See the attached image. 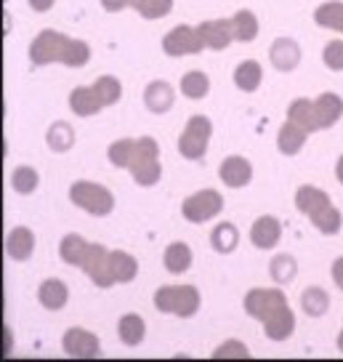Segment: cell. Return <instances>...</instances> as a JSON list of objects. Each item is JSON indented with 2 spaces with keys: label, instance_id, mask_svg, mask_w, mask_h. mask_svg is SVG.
<instances>
[{
  "label": "cell",
  "instance_id": "9c48e42d",
  "mask_svg": "<svg viewBox=\"0 0 343 362\" xmlns=\"http://www.w3.org/2000/svg\"><path fill=\"white\" fill-rule=\"evenodd\" d=\"M109 253H112V250H107L104 245H99V243H91L88 250H85V256H83L80 269L91 277V283L96 285V288H112V285L117 283L112 274V267H109Z\"/></svg>",
  "mask_w": 343,
  "mask_h": 362
},
{
  "label": "cell",
  "instance_id": "ee69618b",
  "mask_svg": "<svg viewBox=\"0 0 343 362\" xmlns=\"http://www.w3.org/2000/svg\"><path fill=\"white\" fill-rule=\"evenodd\" d=\"M54 3H56V0H30V8L37 13H46L54 8Z\"/></svg>",
  "mask_w": 343,
  "mask_h": 362
},
{
  "label": "cell",
  "instance_id": "d590c367",
  "mask_svg": "<svg viewBox=\"0 0 343 362\" xmlns=\"http://www.w3.org/2000/svg\"><path fill=\"white\" fill-rule=\"evenodd\" d=\"M287 120L296 123L298 128H303L306 134H314V115H311V99H296L287 107Z\"/></svg>",
  "mask_w": 343,
  "mask_h": 362
},
{
  "label": "cell",
  "instance_id": "277c9868",
  "mask_svg": "<svg viewBox=\"0 0 343 362\" xmlns=\"http://www.w3.org/2000/svg\"><path fill=\"white\" fill-rule=\"evenodd\" d=\"M69 200H72V205L88 211L91 216H109L114 208V194L107 187H102V184L85 179L75 181L69 187Z\"/></svg>",
  "mask_w": 343,
  "mask_h": 362
},
{
  "label": "cell",
  "instance_id": "836d02e7",
  "mask_svg": "<svg viewBox=\"0 0 343 362\" xmlns=\"http://www.w3.org/2000/svg\"><path fill=\"white\" fill-rule=\"evenodd\" d=\"M301 309L309 317H322L330 309V296L325 293L322 288H306L301 296Z\"/></svg>",
  "mask_w": 343,
  "mask_h": 362
},
{
  "label": "cell",
  "instance_id": "ffe728a7",
  "mask_svg": "<svg viewBox=\"0 0 343 362\" xmlns=\"http://www.w3.org/2000/svg\"><path fill=\"white\" fill-rule=\"evenodd\" d=\"M6 250L13 261H27L35 250V235L30 226H13L6 238Z\"/></svg>",
  "mask_w": 343,
  "mask_h": 362
},
{
  "label": "cell",
  "instance_id": "74e56055",
  "mask_svg": "<svg viewBox=\"0 0 343 362\" xmlns=\"http://www.w3.org/2000/svg\"><path fill=\"white\" fill-rule=\"evenodd\" d=\"M133 149H136V139H117L107 149V158L117 168H128V163L133 158Z\"/></svg>",
  "mask_w": 343,
  "mask_h": 362
},
{
  "label": "cell",
  "instance_id": "d6a6232c",
  "mask_svg": "<svg viewBox=\"0 0 343 362\" xmlns=\"http://www.w3.org/2000/svg\"><path fill=\"white\" fill-rule=\"evenodd\" d=\"M314 22L325 27V30H335L343 33V3L330 0V3H322L320 8L314 11Z\"/></svg>",
  "mask_w": 343,
  "mask_h": 362
},
{
  "label": "cell",
  "instance_id": "7bdbcfd3",
  "mask_svg": "<svg viewBox=\"0 0 343 362\" xmlns=\"http://www.w3.org/2000/svg\"><path fill=\"white\" fill-rule=\"evenodd\" d=\"M332 283H335L343 291V256H341V259L332 261Z\"/></svg>",
  "mask_w": 343,
  "mask_h": 362
},
{
  "label": "cell",
  "instance_id": "5b68a950",
  "mask_svg": "<svg viewBox=\"0 0 343 362\" xmlns=\"http://www.w3.org/2000/svg\"><path fill=\"white\" fill-rule=\"evenodd\" d=\"M210 136H213V123L205 115H195L186 120L181 139H179V152L186 160H203L210 144Z\"/></svg>",
  "mask_w": 343,
  "mask_h": 362
},
{
  "label": "cell",
  "instance_id": "60d3db41",
  "mask_svg": "<svg viewBox=\"0 0 343 362\" xmlns=\"http://www.w3.org/2000/svg\"><path fill=\"white\" fill-rule=\"evenodd\" d=\"M322 59H325L327 69H332V72H343V40H332V43L325 45Z\"/></svg>",
  "mask_w": 343,
  "mask_h": 362
},
{
  "label": "cell",
  "instance_id": "cb8c5ba5",
  "mask_svg": "<svg viewBox=\"0 0 343 362\" xmlns=\"http://www.w3.org/2000/svg\"><path fill=\"white\" fill-rule=\"evenodd\" d=\"M306 136L309 134H306L303 128H298L296 123L287 120V123L279 128V134H277V147H279V152L287 155V158H290V155H298V152L303 149V144H306Z\"/></svg>",
  "mask_w": 343,
  "mask_h": 362
},
{
  "label": "cell",
  "instance_id": "8d00e7d4",
  "mask_svg": "<svg viewBox=\"0 0 343 362\" xmlns=\"http://www.w3.org/2000/svg\"><path fill=\"white\" fill-rule=\"evenodd\" d=\"M93 88H96L104 107H112V104H117L120 96H123V86H120V80L114 78V75H102V78L93 83Z\"/></svg>",
  "mask_w": 343,
  "mask_h": 362
},
{
  "label": "cell",
  "instance_id": "6da1fadb",
  "mask_svg": "<svg viewBox=\"0 0 343 362\" xmlns=\"http://www.w3.org/2000/svg\"><path fill=\"white\" fill-rule=\"evenodd\" d=\"M30 59L35 67H46L54 62H61L67 67H83L91 59V45L78 37H67L56 30H43L30 43Z\"/></svg>",
  "mask_w": 343,
  "mask_h": 362
},
{
  "label": "cell",
  "instance_id": "2e32d148",
  "mask_svg": "<svg viewBox=\"0 0 343 362\" xmlns=\"http://www.w3.org/2000/svg\"><path fill=\"white\" fill-rule=\"evenodd\" d=\"M269 59L279 72H293L301 64V45L290 37H277L269 48Z\"/></svg>",
  "mask_w": 343,
  "mask_h": 362
},
{
  "label": "cell",
  "instance_id": "f546056e",
  "mask_svg": "<svg viewBox=\"0 0 343 362\" xmlns=\"http://www.w3.org/2000/svg\"><path fill=\"white\" fill-rule=\"evenodd\" d=\"M88 245H91V243L83 240L80 235H67V238H61V243H59V256H61V261L69 264V267H80Z\"/></svg>",
  "mask_w": 343,
  "mask_h": 362
},
{
  "label": "cell",
  "instance_id": "5bb4252c",
  "mask_svg": "<svg viewBox=\"0 0 343 362\" xmlns=\"http://www.w3.org/2000/svg\"><path fill=\"white\" fill-rule=\"evenodd\" d=\"M279 238H282V224L277 221L275 216H261L255 218L251 226V243L258 250H272L279 245Z\"/></svg>",
  "mask_w": 343,
  "mask_h": 362
},
{
  "label": "cell",
  "instance_id": "8992f818",
  "mask_svg": "<svg viewBox=\"0 0 343 362\" xmlns=\"http://www.w3.org/2000/svg\"><path fill=\"white\" fill-rule=\"evenodd\" d=\"M221 211H224V197L216 189H200L181 203L183 218L192 224H205L210 218H216Z\"/></svg>",
  "mask_w": 343,
  "mask_h": 362
},
{
  "label": "cell",
  "instance_id": "44dd1931",
  "mask_svg": "<svg viewBox=\"0 0 343 362\" xmlns=\"http://www.w3.org/2000/svg\"><path fill=\"white\" fill-rule=\"evenodd\" d=\"M37 301L46 306L48 312H59L64 309L69 301V288L61 280H46L37 288Z\"/></svg>",
  "mask_w": 343,
  "mask_h": 362
},
{
  "label": "cell",
  "instance_id": "603a6c76",
  "mask_svg": "<svg viewBox=\"0 0 343 362\" xmlns=\"http://www.w3.org/2000/svg\"><path fill=\"white\" fill-rule=\"evenodd\" d=\"M330 194L325 192V189H320V187H314V184H303V187H298L296 192V208L301 211V214H314L317 208H322V205H330Z\"/></svg>",
  "mask_w": 343,
  "mask_h": 362
},
{
  "label": "cell",
  "instance_id": "e575fe53",
  "mask_svg": "<svg viewBox=\"0 0 343 362\" xmlns=\"http://www.w3.org/2000/svg\"><path fill=\"white\" fill-rule=\"evenodd\" d=\"M46 141L54 152H67V149H72V144H75V131H72L69 123H61V120H59V123H54L48 128Z\"/></svg>",
  "mask_w": 343,
  "mask_h": 362
},
{
  "label": "cell",
  "instance_id": "ac0fdd59",
  "mask_svg": "<svg viewBox=\"0 0 343 362\" xmlns=\"http://www.w3.org/2000/svg\"><path fill=\"white\" fill-rule=\"evenodd\" d=\"M176 102V93H173V86H168L165 80H155L144 88V104H147L149 112L162 115L168 112Z\"/></svg>",
  "mask_w": 343,
  "mask_h": 362
},
{
  "label": "cell",
  "instance_id": "484cf974",
  "mask_svg": "<svg viewBox=\"0 0 343 362\" xmlns=\"http://www.w3.org/2000/svg\"><path fill=\"white\" fill-rule=\"evenodd\" d=\"M109 267L117 283H133L138 274V261L136 256H131L126 250H112L109 253Z\"/></svg>",
  "mask_w": 343,
  "mask_h": 362
},
{
  "label": "cell",
  "instance_id": "8fae6325",
  "mask_svg": "<svg viewBox=\"0 0 343 362\" xmlns=\"http://www.w3.org/2000/svg\"><path fill=\"white\" fill-rule=\"evenodd\" d=\"M61 349L67 351L69 357H99L102 354V344L96 339V333L85 328H69L61 339Z\"/></svg>",
  "mask_w": 343,
  "mask_h": 362
},
{
  "label": "cell",
  "instance_id": "7402d4cb",
  "mask_svg": "<svg viewBox=\"0 0 343 362\" xmlns=\"http://www.w3.org/2000/svg\"><path fill=\"white\" fill-rule=\"evenodd\" d=\"M117 336H120V341H123L126 346H138V344L144 341V336H147V325H144L141 315L128 312V315L120 317V322H117Z\"/></svg>",
  "mask_w": 343,
  "mask_h": 362
},
{
  "label": "cell",
  "instance_id": "7a4b0ae2",
  "mask_svg": "<svg viewBox=\"0 0 343 362\" xmlns=\"http://www.w3.org/2000/svg\"><path fill=\"white\" fill-rule=\"evenodd\" d=\"M128 170H131V176L138 187H155L160 181V144L152 136L136 139V149H133V158L128 163Z\"/></svg>",
  "mask_w": 343,
  "mask_h": 362
},
{
  "label": "cell",
  "instance_id": "52a82bcc",
  "mask_svg": "<svg viewBox=\"0 0 343 362\" xmlns=\"http://www.w3.org/2000/svg\"><path fill=\"white\" fill-rule=\"evenodd\" d=\"M242 306H245V312H248L253 320L266 322L275 312H279L282 306H287V296L282 293L279 288H253V291L245 293Z\"/></svg>",
  "mask_w": 343,
  "mask_h": 362
},
{
  "label": "cell",
  "instance_id": "4316f807",
  "mask_svg": "<svg viewBox=\"0 0 343 362\" xmlns=\"http://www.w3.org/2000/svg\"><path fill=\"white\" fill-rule=\"evenodd\" d=\"M309 221L314 224V229H320L322 235H338L343 224V216L335 205H322L314 214H309Z\"/></svg>",
  "mask_w": 343,
  "mask_h": 362
},
{
  "label": "cell",
  "instance_id": "d6986e66",
  "mask_svg": "<svg viewBox=\"0 0 343 362\" xmlns=\"http://www.w3.org/2000/svg\"><path fill=\"white\" fill-rule=\"evenodd\" d=\"M69 110L78 115V117H91V115L102 112L104 104L93 86L91 88H88V86H80V88H75L69 93Z\"/></svg>",
  "mask_w": 343,
  "mask_h": 362
},
{
  "label": "cell",
  "instance_id": "3957f363",
  "mask_svg": "<svg viewBox=\"0 0 343 362\" xmlns=\"http://www.w3.org/2000/svg\"><path fill=\"white\" fill-rule=\"evenodd\" d=\"M155 306L162 315L192 317L200 309V291L195 285H162L155 293Z\"/></svg>",
  "mask_w": 343,
  "mask_h": 362
},
{
  "label": "cell",
  "instance_id": "7c38bea8",
  "mask_svg": "<svg viewBox=\"0 0 343 362\" xmlns=\"http://www.w3.org/2000/svg\"><path fill=\"white\" fill-rule=\"evenodd\" d=\"M311 112H314L317 131L332 128L343 117V99L338 93H322L317 99H311Z\"/></svg>",
  "mask_w": 343,
  "mask_h": 362
},
{
  "label": "cell",
  "instance_id": "9a60e30c",
  "mask_svg": "<svg viewBox=\"0 0 343 362\" xmlns=\"http://www.w3.org/2000/svg\"><path fill=\"white\" fill-rule=\"evenodd\" d=\"M197 30L203 35L205 48H210V51H224V48H229V43L234 40L231 19H210V22L200 24Z\"/></svg>",
  "mask_w": 343,
  "mask_h": 362
},
{
  "label": "cell",
  "instance_id": "b9f144b4",
  "mask_svg": "<svg viewBox=\"0 0 343 362\" xmlns=\"http://www.w3.org/2000/svg\"><path fill=\"white\" fill-rule=\"evenodd\" d=\"M251 351L242 346L240 341H227L224 346H218L216 351H213V357H248Z\"/></svg>",
  "mask_w": 343,
  "mask_h": 362
},
{
  "label": "cell",
  "instance_id": "bcb514c9",
  "mask_svg": "<svg viewBox=\"0 0 343 362\" xmlns=\"http://www.w3.org/2000/svg\"><path fill=\"white\" fill-rule=\"evenodd\" d=\"M338 349L343 351V330H341V333H338Z\"/></svg>",
  "mask_w": 343,
  "mask_h": 362
},
{
  "label": "cell",
  "instance_id": "ba28073f",
  "mask_svg": "<svg viewBox=\"0 0 343 362\" xmlns=\"http://www.w3.org/2000/svg\"><path fill=\"white\" fill-rule=\"evenodd\" d=\"M162 51H165L168 57H173V59L192 57V54L205 51V43H203V35H200V30L189 27V24H181V27H173L171 33L162 37Z\"/></svg>",
  "mask_w": 343,
  "mask_h": 362
},
{
  "label": "cell",
  "instance_id": "f35d334b",
  "mask_svg": "<svg viewBox=\"0 0 343 362\" xmlns=\"http://www.w3.org/2000/svg\"><path fill=\"white\" fill-rule=\"evenodd\" d=\"M37 184H40V176H37V170L30 168V165H19V168L11 173V187L19 194H32L35 189H37Z\"/></svg>",
  "mask_w": 343,
  "mask_h": 362
},
{
  "label": "cell",
  "instance_id": "4dcf8cb0",
  "mask_svg": "<svg viewBox=\"0 0 343 362\" xmlns=\"http://www.w3.org/2000/svg\"><path fill=\"white\" fill-rule=\"evenodd\" d=\"M181 93L186 99H205L207 93H210V78H207L205 72H200V69H192V72H186L181 78Z\"/></svg>",
  "mask_w": 343,
  "mask_h": 362
},
{
  "label": "cell",
  "instance_id": "83f0119b",
  "mask_svg": "<svg viewBox=\"0 0 343 362\" xmlns=\"http://www.w3.org/2000/svg\"><path fill=\"white\" fill-rule=\"evenodd\" d=\"M261 80H263V69L255 59H245L240 67L234 69V83H237V88L245 90V93L258 90Z\"/></svg>",
  "mask_w": 343,
  "mask_h": 362
},
{
  "label": "cell",
  "instance_id": "f1b7e54d",
  "mask_svg": "<svg viewBox=\"0 0 343 362\" xmlns=\"http://www.w3.org/2000/svg\"><path fill=\"white\" fill-rule=\"evenodd\" d=\"M231 33H234V40L240 43H251L258 37V16L248 8H242L231 16Z\"/></svg>",
  "mask_w": 343,
  "mask_h": 362
},
{
  "label": "cell",
  "instance_id": "e0dca14e",
  "mask_svg": "<svg viewBox=\"0 0 343 362\" xmlns=\"http://www.w3.org/2000/svg\"><path fill=\"white\" fill-rule=\"evenodd\" d=\"M263 333H266V339L272 341H287L296 333V312L290 309V304L282 306L279 312H275L263 322Z\"/></svg>",
  "mask_w": 343,
  "mask_h": 362
},
{
  "label": "cell",
  "instance_id": "d4e9b609",
  "mask_svg": "<svg viewBox=\"0 0 343 362\" xmlns=\"http://www.w3.org/2000/svg\"><path fill=\"white\" fill-rule=\"evenodd\" d=\"M162 264L171 274H183L192 267V248L186 243H171L165 248V256H162Z\"/></svg>",
  "mask_w": 343,
  "mask_h": 362
},
{
  "label": "cell",
  "instance_id": "30bf717a",
  "mask_svg": "<svg viewBox=\"0 0 343 362\" xmlns=\"http://www.w3.org/2000/svg\"><path fill=\"white\" fill-rule=\"evenodd\" d=\"M102 8L109 13L136 8L144 19H162L173 11V0H102Z\"/></svg>",
  "mask_w": 343,
  "mask_h": 362
},
{
  "label": "cell",
  "instance_id": "1f68e13d",
  "mask_svg": "<svg viewBox=\"0 0 343 362\" xmlns=\"http://www.w3.org/2000/svg\"><path fill=\"white\" fill-rule=\"evenodd\" d=\"M210 245H213L218 253H231V250L240 245V232H237V226L229 224V221H221V224L210 232Z\"/></svg>",
  "mask_w": 343,
  "mask_h": 362
},
{
  "label": "cell",
  "instance_id": "ab89813d",
  "mask_svg": "<svg viewBox=\"0 0 343 362\" xmlns=\"http://www.w3.org/2000/svg\"><path fill=\"white\" fill-rule=\"evenodd\" d=\"M296 272H298V264L293 256H275L272 264H269V274H272V280H277V283H290L296 277Z\"/></svg>",
  "mask_w": 343,
  "mask_h": 362
},
{
  "label": "cell",
  "instance_id": "4fadbf2b",
  "mask_svg": "<svg viewBox=\"0 0 343 362\" xmlns=\"http://www.w3.org/2000/svg\"><path fill=\"white\" fill-rule=\"evenodd\" d=\"M218 176L221 181L231 187V189H240V187H248L253 181V165L248 158H242V155H229L224 163H221V168H218Z\"/></svg>",
  "mask_w": 343,
  "mask_h": 362
},
{
  "label": "cell",
  "instance_id": "f6af8a7d",
  "mask_svg": "<svg viewBox=\"0 0 343 362\" xmlns=\"http://www.w3.org/2000/svg\"><path fill=\"white\" fill-rule=\"evenodd\" d=\"M335 179L343 184V155L338 158V163H335Z\"/></svg>",
  "mask_w": 343,
  "mask_h": 362
}]
</instances>
